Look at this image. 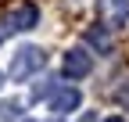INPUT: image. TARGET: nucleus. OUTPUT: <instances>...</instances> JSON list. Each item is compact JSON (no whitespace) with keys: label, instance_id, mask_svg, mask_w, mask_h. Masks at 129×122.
Segmentation results:
<instances>
[{"label":"nucleus","instance_id":"nucleus-1","mask_svg":"<svg viewBox=\"0 0 129 122\" xmlns=\"http://www.w3.org/2000/svg\"><path fill=\"white\" fill-rule=\"evenodd\" d=\"M43 65H47L43 47H18L14 57H11V65H7V75L14 83H22V79H29V75H36Z\"/></svg>","mask_w":129,"mask_h":122},{"label":"nucleus","instance_id":"nucleus-2","mask_svg":"<svg viewBox=\"0 0 129 122\" xmlns=\"http://www.w3.org/2000/svg\"><path fill=\"white\" fill-rule=\"evenodd\" d=\"M36 22H40V7L36 4H18V7H11L4 18H0V29L11 36V33H29V29H36Z\"/></svg>","mask_w":129,"mask_h":122},{"label":"nucleus","instance_id":"nucleus-3","mask_svg":"<svg viewBox=\"0 0 129 122\" xmlns=\"http://www.w3.org/2000/svg\"><path fill=\"white\" fill-rule=\"evenodd\" d=\"M90 54L83 50V47H72L68 54L61 57V75L64 79H83V75H90Z\"/></svg>","mask_w":129,"mask_h":122},{"label":"nucleus","instance_id":"nucleus-4","mask_svg":"<svg viewBox=\"0 0 129 122\" xmlns=\"http://www.w3.org/2000/svg\"><path fill=\"white\" fill-rule=\"evenodd\" d=\"M97 14H101V25L115 29L129 22V0H97Z\"/></svg>","mask_w":129,"mask_h":122},{"label":"nucleus","instance_id":"nucleus-5","mask_svg":"<svg viewBox=\"0 0 129 122\" xmlns=\"http://www.w3.org/2000/svg\"><path fill=\"white\" fill-rule=\"evenodd\" d=\"M79 104H83V94H79L75 86H64V90H57V94L50 97V111L64 115V111H75Z\"/></svg>","mask_w":129,"mask_h":122},{"label":"nucleus","instance_id":"nucleus-6","mask_svg":"<svg viewBox=\"0 0 129 122\" xmlns=\"http://www.w3.org/2000/svg\"><path fill=\"white\" fill-rule=\"evenodd\" d=\"M86 43H90L97 54H111V47H115L111 36H108V25H90L86 29Z\"/></svg>","mask_w":129,"mask_h":122},{"label":"nucleus","instance_id":"nucleus-7","mask_svg":"<svg viewBox=\"0 0 129 122\" xmlns=\"http://www.w3.org/2000/svg\"><path fill=\"white\" fill-rule=\"evenodd\" d=\"M0 118L4 122H18L22 118V101H4L0 104Z\"/></svg>","mask_w":129,"mask_h":122},{"label":"nucleus","instance_id":"nucleus-8","mask_svg":"<svg viewBox=\"0 0 129 122\" xmlns=\"http://www.w3.org/2000/svg\"><path fill=\"white\" fill-rule=\"evenodd\" d=\"M54 86H57V79H43V83H40L36 90H32V101H43V97H47V94H50V90H54Z\"/></svg>","mask_w":129,"mask_h":122},{"label":"nucleus","instance_id":"nucleus-9","mask_svg":"<svg viewBox=\"0 0 129 122\" xmlns=\"http://www.w3.org/2000/svg\"><path fill=\"white\" fill-rule=\"evenodd\" d=\"M79 122H97V115L90 111V115H83V118H79Z\"/></svg>","mask_w":129,"mask_h":122},{"label":"nucleus","instance_id":"nucleus-10","mask_svg":"<svg viewBox=\"0 0 129 122\" xmlns=\"http://www.w3.org/2000/svg\"><path fill=\"white\" fill-rule=\"evenodd\" d=\"M104 122H125V118H118V115H111V118H104Z\"/></svg>","mask_w":129,"mask_h":122},{"label":"nucleus","instance_id":"nucleus-11","mask_svg":"<svg viewBox=\"0 0 129 122\" xmlns=\"http://www.w3.org/2000/svg\"><path fill=\"white\" fill-rule=\"evenodd\" d=\"M4 40H7V33H4V29H0V43H4Z\"/></svg>","mask_w":129,"mask_h":122},{"label":"nucleus","instance_id":"nucleus-12","mask_svg":"<svg viewBox=\"0 0 129 122\" xmlns=\"http://www.w3.org/2000/svg\"><path fill=\"white\" fill-rule=\"evenodd\" d=\"M0 86H4V72H0Z\"/></svg>","mask_w":129,"mask_h":122},{"label":"nucleus","instance_id":"nucleus-13","mask_svg":"<svg viewBox=\"0 0 129 122\" xmlns=\"http://www.w3.org/2000/svg\"><path fill=\"white\" fill-rule=\"evenodd\" d=\"M25 122H32V118H25Z\"/></svg>","mask_w":129,"mask_h":122}]
</instances>
